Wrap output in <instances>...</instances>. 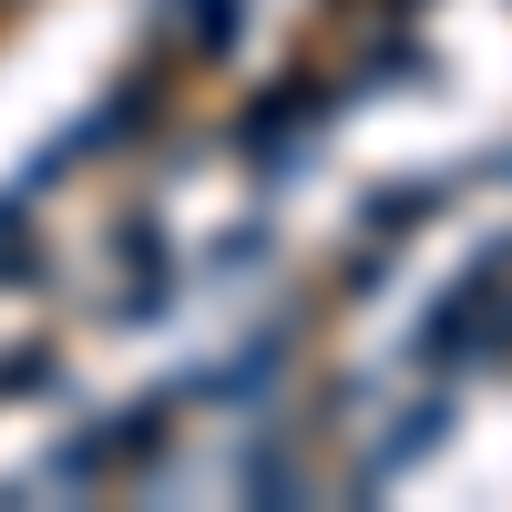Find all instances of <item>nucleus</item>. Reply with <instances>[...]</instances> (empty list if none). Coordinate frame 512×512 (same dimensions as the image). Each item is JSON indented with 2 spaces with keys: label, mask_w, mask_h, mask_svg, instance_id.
I'll return each mask as SVG.
<instances>
[{
  "label": "nucleus",
  "mask_w": 512,
  "mask_h": 512,
  "mask_svg": "<svg viewBox=\"0 0 512 512\" xmlns=\"http://www.w3.org/2000/svg\"><path fill=\"white\" fill-rule=\"evenodd\" d=\"M0 11H11V0H0Z\"/></svg>",
  "instance_id": "obj_1"
}]
</instances>
